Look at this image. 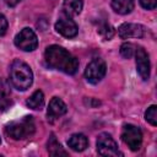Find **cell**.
Segmentation results:
<instances>
[{
  "label": "cell",
  "instance_id": "22",
  "mask_svg": "<svg viewBox=\"0 0 157 157\" xmlns=\"http://www.w3.org/2000/svg\"><path fill=\"white\" fill-rule=\"evenodd\" d=\"M7 26H9V23H7L6 17L4 15H0V36H4L6 33Z\"/></svg>",
  "mask_w": 157,
  "mask_h": 157
},
{
  "label": "cell",
  "instance_id": "6",
  "mask_svg": "<svg viewBox=\"0 0 157 157\" xmlns=\"http://www.w3.org/2000/svg\"><path fill=\"white\" fill-rule=\"evenodd\" d=\"M97 151L101 156H121V152L118 150V145L114 139L107 134L102 132L97 137Z\"/></svg>",
  "mask_w": 157,
  "mask_h": 157
},
{
  "label": "cell",
  "instance_id": "5",
  "mask_svg": "<svg viewBox=\"0 0 157 157\" xmlns=\"http://www.w3.org/2000/svg\"><path fill=\"white\" fill-rule=\"evenodd\" d=\"M105 71H107V66H105L104 60L99 59V58H94L86 66L85 76H86V80L90 83L96 85V83H98L104 77Z\"/></svg>",
  "mask_w": 157,
  "mask_h": 157
},
{
  "label": "cell",
  "instance_id": "1",
  "mask_svg": "<svg viewBox=\"0 0 157 157\" xmlns=\"http://www.w3.org/2000/svg\"><path fill=\"white\" fill-rule=\"evenodd\" d=\"M44 58L49 67L60 70L69 75H74L78 69V60L74 55H71L66 49L59 45L48 47Z\"/></svg>",
  "mask_w": 157,
  "mask_h": 157
},
{
  "label": "cell",
  "instance_id": "19",
  "mask_svg": "<svg viewBox=\"0 0 157 157\" xmlns=\"http://www.w3.org/2000/svg\"><path fill=\"white\" fill-rule=\"evenodd\" d=\"M145 119L151 125H153V126L157 125V107L156 105H151L150 108H147V110L145 113Z\"/></svg>",
  "mask_w": 157,
  "mask_h": 157
},
{
  "label": "cell",
  "instance_id": "20",
  "mask_svg": "<svg viewBox=\"0 0 157 157\" xmlns=\"http://www.w3.org/2000/svg\"><path fill=\"white\" fill-rule=\"evenodd\" d=\"M10 96V86L5 80L0 78V97H9Z\"/></svg>",
  "mask_w": 157,
  "mask_h": 157
},
{
  "label": "cell",
  "instance_id": "15",
  "mask_svg": "<svg viewBox=\"0 0 157 157\" xmlns=\"http://www.w3.org/2000/svg\"><path fill=\"white\" fill-rule=\"evenodd\" d=\"M48 152L52 156H66L67 155V152L58 142V140H56L54 134H52L49 140H48Z\"/></svg>",
  "mask_w": 157,
  "mask_h": 157
},
{
  "label": "cell",
  "instance_id": "9",
  "mask_svg": "<svg viewBox=\"0 0 157 157\" xmlns=\"http://www.w3.org/2000/svg\"><path fill=\"white\" fill-rule=\"evenodd\" d=\"M118 34L121 39L141 38L146 34V28L137 23H123L118 28Z\"/></svg>",
  "mask_w": 157,
  "mask_h": 157
},
{
  "label": "cell",
  "instance_id": "17",
  "mask_svg": "<svg viewBox=\"0 0 157 157\" xmlns=\"http://www.w3.org/2000/svg\"><path fill=\"white\" fill-rule=\"evenodd\" d=\"M97 33L105 40H109L114 36V29L108 22H99L97 26Z\"/></svg>",
  "mask_w": 157,
  "mask_h": 157
},
{
  "label": "cell",
  "instance_id": "8",
  "mask_svg": "<svg viewBox=\"0 0 157 157\" xmlns=\"http://www.w3.org/2000/svg\"><path fill=\"white\" fill-rule=\"evenodd\" d=\"M135 56H136V69H137V72H139L140 77L144 81H147L150 78V69H151L148 54L146 53V50L142 47H139L135 50Z\"/></svg>",
  "mask_w": 157,
  "mask_h": 157
},
{
  "label": "cell",
  "instance_id": "16",
  "mask_svg": "<svg viewBox=\"0 0 157 157\" xmlns=\"http://www.w3.org/2000/svg\"><path fill=\"white\" fill-rule=\"evenodd\" d=\"M26 104L31 108V109H36V110H40L44 105V94L42 91H36L26 102Z\"/></svg>",
  "mask_w": 157,
  "mask_h": 157
},
{
  "label": "cell",
  "instance_id": "23",
  "mask_svg": "<svg viewBox=\"0 0 157 157\" xmlns=\"http://www.w3.org/2000/svg\"><path fill=\"white\" fill-rule=\"evenodd\" d=\"M11 105V99L9 97H0V110H5Z\"/></svg>",
  "mask_w": 157,
  "mask_h": 157
},
{
  "label": "cell",
  "instance_id": "13",
  "mask_svg": "<svg viewBox=\"0 0 157 157\" xmlns=\"http://www.w3.org/2000/svg\"><path fill=\"white\" fill-rule=\"evenodd\" d=\"M112 9L120 15H128L134 10V0H112Z\"/></svg>",
  "mask_w": 157,
  "mask_h": 157
},
{
  "label": "cell",
  "instance_id": "2",
  "mask_svg": "<svg viewBox=\"0 0 157 157\" xmlns=\"http://www.w3.org/2000/svg\"><path fill=\"white\" fill-rule=\"evenodd\" d=\"M10 82L18 91L29 88L33 82V72L31 67L21 60H15L10 66Z\"/></svg>",
  "mask_w": 157,
  "mask_h": 157
},
{
  "label": "cell",
  "instance_id": "18",
  "mask_svg": "<svg viewBox=\"0 0 157 157\" xmlns=\"http://www.w3.org/2000/svg\"><path fill=\"white\" fill-rule=\"evenodd\" d=\"M135 50H136V47L132 43H124L120 47V54L125 59H130L135 54Z\"/></svg>",
  "mask_w": 157,
  "mask_h": 157
},
{
  "label": "cell",
  "instance_id": "4",
  "mask_svg": "<svg viewBox=\"0 0 157 157\" xmlns=\"http://www.w3.org/2000/svg\"><path fill=\"white\" fill-rule=\"evenodd\" d=\"M121 139L131 151H137L142 144V132L140 128L132 124H125L121 131Z\"/></svg>",
  "mask_w": 157,
  "mask_h": 157
},
{
  "label": "cell",
  "instance_id": "10",
  "mask_svg": "<svg viewBox=\"0 0 157 157\" xmlns=\"http://www.w3.org/2000/svg\"><path fill=\"white\" fill-rule=\"evenodd\" d=\"M55 31L63 37L74 38L78 32V27L70 17H60L55 23Z\"/></svg>",
  "mask_w": 157,
  "mask_h": 157
},
{
  "label": "cell",
  "instance_id": "11",
  "mask_svg": "<svg viewBox=\"0 0 157 157\" xmlns=\"http://www.w3.org/2000/svg\"><path fill=\"white\" fill-rule=\"evenodd\" d=\"M66 110H67V107L63 102V99H60L59 97L52 98V101L49 102V105H48V112H47L48 120L54 121L59 117L64 115L66 113Z\"/></svg>",
  "mask_w": 157,
  "mask_h": 157
},
{
  "label": "cell",
  "instance_id": "3",
  "mask_svg": "<svg viewBox=\"0 0 157 157\" xmlns=\"http://www.w3.org/2000/svg\"><path fill=\"white\" fill-rule=\"evenodd\" d=\"M36 130L32 117H25L21 120L11 121L6 125V132L13 140H23L33 135Z\"/></svg>",
  "mask_w": 157,
  "mask_h": 157
},
{
  "label": "cell",
  "instance_id": "25",
  "mask_svg": "<svg viewBox=\"0 0 157 157\" xmlns=\"http://www.w3.org/2000/svg\"><path fill=\"white\" fill-rule=\"evenodd\" d=\"M0 142H1V139H0Z\"/></svg>",
  "mask_w": 157,
  "mask_h": 157
},
{
  "label": "cell",
  "instance_id": "7",
  "mask_svg": "<svg viewBox=\"0 0 157 157\" xmlns=\"http://www.w3.org/2000/svg\"><path fill=\"white\" fill-rule=\"evenodd\" d=\"M15 45L23 52H32L38 45V39L36 33L31 28H23L15 37Z\"/></svg>",
  "mask_w": 157,
  "mask_h": 157
},
{
  "label": "cell",
  "instance_id": "14",
  "mask_svg": "<svg viewBox=\"0 0 157 157\" xmlns=\"http://www.w3.org/2000/svg\"><path fill=\"white\" fill-rule=\"evenodd\" d=\"M82 0H64L63 7L67 16H77L82 10Z\"/></svg>",
  "mask_w": 157,
  "mask_h": 157
},
{
  "label": "cell",
  "instance_id": "21",
  "mask_svg": "<svg viewBox=\"0 0 157 157\" xmlns=\"http://www.w3.org/2000/svg\"><path fill=\"white\" fill-rule=\"evenodd\" d=\"M140 4L146 10H153L157 5V0H140Z\"/></svg>",
  "mask_w": 157,
  "mask_h": 157
},
{
  "label": "cell",
  "instance_id": "12",
  "mask_svg": "<svg viewBox=\"0 0 157 157\" xmlns=\"http://www.w3.org/2000/svg\"><path fill=\"white\" fill-rule=\"evenodd\" d=\"M67 145L71 150H74L76 152H81V151L86 150V147L88 146V140L83 134H74L69 137Z\"/></svg>",
  "mask_w": 157,
  "mask_h": 157
},
{
  "label": "cell",
  "instance_id": "24",
  "mask_svg": "<svg viewBox=\"0 0 157 157\" xmlns=\"http://www.w3.org/2000/svg\"><path fill=\"white\" fill-rule=\"evenodd\" d=\"M5 2H6V5H9V6H16L21 0H4Z\"/></svg>",
  "mask_w": 157,
  "mask_h": 157
}]
</instances>
